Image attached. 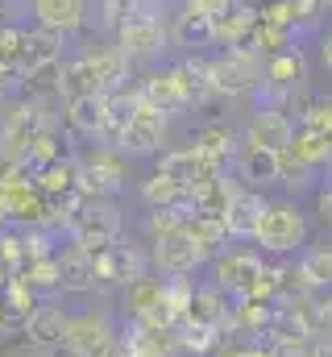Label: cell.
<instances>
[{
	"label": "cell",
	"instance_id": "obj_33",
	"mask_svg": "<svg viewBox=\"0 0 332 357\" xmlns=\"http://www.w3.org/2000/svg\"><path fill=\"white\" fill-rule=\"evenodd\" d=\"M299 125L312 133H324L332 142V96H316V100H299Z\"/></svg>",
	"mask_w": 332,
	"mask_h": 357
},
{
	"label": "cell",
	"instance_id": "obj_43",
	"mask_svg": "<svg viewBox=\"0 0 332 357\" xmlns=\"http://www.w3.org/2000/svg\"><path fill=\"white\" fill-rule=\"evenodd\" d=\"M320 63H324V71L332 75V25L320 33Z\"/></svg>",
	"mask_w": 332,
	"mask_h": 357
},
{
	"label": "cell",
	"instance_id": "obj_29",
	"mask_svg": "<svg viewBox=\"0 0 332 357\" xmlns=\"http://www.w3.org/2000/svg\"><path fill=\"white\" fill-rule=\"evenodd\" d=\"M295 278H299L303 291H329L332 287V245H312V250H303Z\"/></svg>",
	"mask_w": 332,
	"mask_h": 357
},
{
	"label": "cell",
	"instance_id": "obj_14",
	"mask_svg": "<svg viewBox=\"0 0 332 357\" xmlns=\"http://www.w3.org/2000/svg\"><path fill=\"white\" fill-rule=\"evenodd\" d=\"M67 320H71V312H67L63 303H54V299H38V303L29 307V316H25L21 337L42 354V349H50V345H63Z\"/></svg>",
	"mask_w": 332,
	"mask_h": 357
},
{
	"label": "cell",
	"instance_id": "obj_31",
	"mask_svg": "<svg viewBox=\"0 0 332 357\" xmlns=\"http://www.w3.org/2000/svg\"><path fill=\"white\" fill-rule=\"evenodd\" d=\"M170 42L174 46H212V17H199V13L183 8L170 25Z\"/></svg>",
	"mask_w": 332,
	"mask_h": 357
},
{
	"label": "cell",
	"instance_id": "obj_10",
	"mask_svg": "<svg viewBox=\"0 0 332 357\" xmlns=\"http://www.w3.org/2000/svg\"><path fill=\"white\" fill-rule=\"evenodd\" d=\"M29 17L38 29H50L59 38H75L87 29L91 17V0H25Z\"/></svg>",
	"mask_w": 332,
	"mask_h": 357
},
{
	"label": "cell",
	"instance_id": "obj_15",
	"mask_svg": "<svg viewBox=\"0 0 332 357\" xmlns=\"http://www.w3.org/2000/svg\"><path fill=\"white\" fill-rule=\"evenodd\" d=\"M295 137V121L287 116V108H274V104H262L253 116H249V129H246V142L249 146H262V150H274L282 154Z\"/></svg>",
	"mask_w": 332,
	"mask_h": 357
},
{
	"label": "cell",
	"instance_id": "obj_37",
	"mask_svg": "<svg viewBox=\"0 0 332 357\" xmlns=\"http://www.w3.org/2000/svg\"><path fill=\"white\" fill-rule=\"evenodd\" d=\"M21 328H25V312L0 291V337H21Z\"/></svg>",
	"mask_w": 332,
	"mask_h": 357
},
{
	"label": "cell",
	"instance_id": "obj_32",
	"mask_svg": "<svg viewBox=\"0 0 332 357\" xmlns=\"http://www.w3.org/2000/svg\"><path fill=\"white\" fill-rule=\"evenodd\" d=\"M291 33H295V29H287V25H274V21H262V17H257V21H253V29H249L246 46L270 59V54H278V50H287V46H291Z\"/></svg>",
	"mask_w": 332,
	"mask_h": 357
},
{
	"label": "cell",
	"instance_id": "obj_4",
	"mask_svg": "<svg viewBox=\"0 0 332 357\" xmlns=\"http://www.w3.org/2000/svg\"><path fill=\"white\" fill-rule=\"evenodd\" d=\"M75 167H80L75 191L87 195V199H112L125 187V178H129V158L121 150H112V146H87V150H80Z\"/></svg>",
	"mask_w": 332,
	"mask_h": 357
},
{
	"label": "cell",
	"instance_id": "obj_5",
	"mask_svg": "<svg viewBox=\"0 0 332 357\" xmlns=\"http://www.w3.org/2000/svg\"><path fill=\"white\" fill-rule=\"evenodd\" d=\"M262 88V54L249 46H229L208 63V96H229L241 100Z\"/></svg>",
	"mask_w": 332,
	"mask_h": 357
},
{
	"label": "cell",
	"instance_id": "obj_39",
	"mask_svg": "<svg viewBox=\"0 0 332 357\" xmlns=\"http://www.w3.org/2000/svg\"><path fill=\"white\" fill-rule=\"evenodd\" d=\"M125 8H129V0H100V21L108 29H116V21L125 17Z\"/></svg>",
	"mask_w": 332,
	"mask_h": 357
},
{
	"label": "cell",
	"instance_id": "obj_41",
	"mask_svg": "<svg viewBox=\"0 0 332 357\" xmlns=\"http://www.w3.org/2000/svg\"><path fill=\"white\" fill-rule=\"evenodd\" d=\"M316 212H320L324 225H332V183H324V187L316 191Z\"/></svg>",
	"mask_w": 332,
	"mask_h": 357
},
{
	"label": "cell",
	"instance_id": "obj_13",
	"mask_svg": "<svg viewBox=\"0 0 332 357\" xmlns=\"http://www.w3.org/2000/svg\"><path fill=\"white\" fill-rule=\"evenodd\" d=\"M303 84H308V59H303L299 46H287V50H278L262 63V88L266 91L295 96V91H303Z\"/></svg>",
	"mask_w": 332,
	"mask_h": 357
},
{
	"label": "cell",
	"instance_id": "obj_47",
	"mask_svg": "<svg viewBox=\"0 0 332 357\" xmlns=\"http://www.w3.org/2000/svg\"><path fill=\"white\" fill-rule=\"evenodd\" d=\"M237 4H246V8H253V13H257V8H262L266 0H237Z\"/></svg>",
	"mask_w": 332,
	"mask_h": 357
},
{
	"label": "cell",
	"instance_id": "obj_35",
	"mask_svg": "<svg viewBox=\"0 0 332 357\" xmlns=\"http://www.w3.org/2000/svg\"><path fill=\"white\" fill-rule=\"evenodd\" d=\"M183 225H187V212H183V208H150V212H146V233H150V241L179 233Z\"/></svg>",
	"mask_w": 332,
	"mask_h": 357
},
{
	"label": "cell",
	"instance_id": "obj_26",
	"mask_svg": "<svg viewBox=\"0 0 332 357\" xmlns=\"http://www.w3.org/2000/svg\"><path fill=\"white\" fill-rule=\"evenodd\" d=\"M253 21H257V13L246 8V4H233V8H225V13H216V17H212V46H225V50H229V46H246Z\"/></svg>",
	"mask_w": 332,
	"mask_h": 357
},
{
	"label": "cell",
	"instance_id": "obj_17",
	"mask_svg": "<svg viewBox=\"0 0 332 357\" xmlns=\"http://www.w3.org/2000/svg\"><path fill=\"white\" fill-rule=\"evenodd\" d=\"M262 208H266V195H262V191H253V187H237V191L229 195V208H225L229 241H249V237H253Z\"/></svg>",
	"mask_w": 332,
	"mask_h": 357
},
{
	"label": "cell",
	"instance_id": "obj_45",
	"mask_svg": "<svg viewBox=\"0 0 332 357\" xmlns=\"http://www.w3.org/2000/svg\"><path fill=\"white\" fill-rule=\"evenodd\" d=\"M42 357H83V354H75L71 345H50V349H42Z\"/></svg>",
	"mask_w": 332,
	"mask_h": 357
},
{
	"label": "cell",
	"instance_id": "obj_28",
	"mask_svg": "<svg viewBox=\"0 0 332 357\" xmlns=\"http://www.w3.org/2000/svg\"><path fill=\"white\" fill-rule=\"evenodd\" d=\"M287 154L299 162V167H308V171H320V167H329L332 162V142L324 133H312V129H295V137H291V146H287Z\"/></svg>",
	"mask_w": 332,
	"mask_h": 357
},
{
	"label": "cell",
	"instance_id": "obj_27",
	"mask_svg": "<svg viewBox=\"0 0 332 357\" xmlns=\"http://www.w3.org/2000/svg\"><path fill=\"white\" fill-rule=\"evenodd\" d=\"M75 175H80L75 154H63V158L46 162L42 171H33V183L46 199H67V195H75Z\"/></svg>",
	"mask_w": 332,
	"mask_h": 357
},
{
	"label": "cell",
	"instance_id": "obj_16",
	"mask_svg": "<svg viewBox=\"0 0 332 357\" xmlns=\"http://www.w3.org/2000/svg\"><path fill=\"white\" fill-rule=\"evenodd\" d=\"M158 171H163V175H170L174 183H183V187H199V183H212V178L225 175V167L208 162L195 146H183V150H163V154H158Z\"/></svg>",
	"mask_w": 332,
	"mask_h": 357
},
{
	"label": "cell",
	"instance_id": "obj_2",
	"mask_svg": "<svg viewBox=\"0 0 332 357\" xmlns=\"http://www.w3.org/2000/svg\"><path fill=\"white\" fill-rule=\"evenodd\" d=\"M257 245L262 258H287V254H299L303 241H308V216L299 212L295 199H266L262 216H257V229L249 237Z\"/></svg>",
	"mask_w": 332,
	"mask_h": 357
},
{
	"label": "cell",
	"instance_id": "obj_36",
	"mask_svg": "<svg viewBox=\"0 0 332 357\" xmlns=\"http://www.w3.org/2000/svg\"><path fill=\"white\" fill-rule=\"evenodd\" d=\"M287 13H291V25H316L320 13H324V0H287Z\"/></svg>",
	"mask_w": 332,
	"mask_h": 357
},
{
	"label": "cell",
	"instance_id": "obj_34",
	"mask_svg": "<svg viewBox=\"0 0 332 357\" xmlns=\"http://www.w3.org/2000/svg\"><path fill=\"white\" fill-rule=\"evenodd\" d=\"M191 295H195V282L191 278H166V312H170V324H183L187 320Z\"/></svg>",
	"mask_w": 332,
	"mask_h": 357
},
{
	"label": "cell",
	"instance_id": "obj_42",
	"mask_svg": "<svg viewBox=\"0 0 332 357\" xmlns=\"http://www.w3.org/2000/svg\"><path fill=\"white\" fill-rule=\"evenodd\" d=\"M13 91H17V71H13L8 63H0V104H4Z\"/></svg>",
	"mask_w": 332,
	"mask_h": 357
},
{
	"label": "cell",
	"instance_id": "obj_46",
	"mask_svg": "<svg viewBox=\"0 0 332 357\" xmlns=\"http://www.w3.org/2000/svg\"><path fill=\"white\" fill-rule=\"evenodd\" d=\"M320 316H324V324L332 328V295L329 299H320Z\"/></svg>",
	"mask_w": 332,
	"mask_h": 357
},
{
	"label": "cell",
	"instance_id": "obj_44",
	"mask_svg": "<svg viewBox=\"0 0 332 357\" xmlns=\"http://www.w3.org/2000/svg\"><path fill=\"white\" fill-rule=\"evenodd\" d=\"M96 357H129V349H125V341H121V337H112V341H108Z\"/></svg>",
	"mask_w": 332,
	"mask_h": 357
},
{
	"label": "cell",
	"instance_id": "obj_23",
	"mask_svg": "<svg viewBox=\"0 0 332 357\" xmlns=\"http://www.w3.org/2000/svg\"><path fill=\"white\" fill-rule=\"evenodd\" d=\"M191 146H195L208 162H216V167H229V162L237 158V133H233V125H225V121H208V125H199Z\"/></svg>",
	"mask_w": 332,
	"mask_h": 357
},
{
	"label": "cell",
	"instance_id": "obj_6",
	"mask_svg": "<svg viewBox=\"0 0 332 357\" xmlns=\"http://www.w3.org/2000/svg\"><path fill=\"white\" fill-rule=\"evenodd\" d=\"M262 270H266V258L257 250H225L220 258H212V282L229 299H257Z\"/></svg>",
	"mask_w": 332,
	"mask_h": 357
},
{
	"label": "cell",
	"instance_id": "obj_12",
	"mask_svg": "<svg viewBox=\"0 0 332 357\" xmlns=\"http://www.w3.org/2000/svg\"><path fill=\"white\" fill-rule=\"evenodd\" d=\"M112 337H116V320L108 312H71L67 333H63V345H71L83 357H96Z\"/></svg>",
	"mask_w": 332,
	"mask_h": 357
},
{
	"label": "cell",
	"instance_id": "obj_50",
	"mask_svg": "<svg viewBox=\"0 0 332 357\" xmlns=\"http://www.w3.org/2000/svg\"><path fill=\"white\" fill-rule=\"evenodd\" d=\"M329 167H332V162H329Z\"/></svg>",
	"mask_w": 332,
	"mask_h": 357
},
{
	"label": "cell",
	"instance_id": "obj_24",
	"mask_svg": "<svg viewBox=\"0 0 332 357\" xmlns=\"http://www.w3.org/2000/svg\"><path fill=\"white\" fill-rule=\"evenodd\" d=\"M233 312V299L216 287V282H199L195 295H191V307H187V320L191 324H212V328H225Z\"/></svg>",
	"mask_w": 332,
	"mask_h": 357
},
{
	"label": "cell",
	"instance_id": "obj_48",
	"mask_svg": "<svg viewBox=\"0 0 332 357\" xmlns=\"http://www.w3.org/2000/svg\"><path fill=\"white\" fill-rule=\"evenodd\" d=\"M4 225H8V220H4V212H0V229H4Z\"/></svg>",
	"mask_w": 332,
	"mask_h": 357
},
{
	"label": "cell",
	"instance_id": "obj_3",
	"mask_svg": "<svg viewBox=\"0 0 332 357\" xmlns=\"http://www.w3.org/2000/svg\"><path fill=\"white\" fill-rule=\"evenodd\" d=\"M116 50L129 59V63H146V59H158L166 46H170V29L163 25V17L154 13L150 0H129L125 17L116 21Z\"/></svg>",
	"mask_w": 332,
	"mask_h": 357
},
{
	"label": "cell",
	"instance_id": "obj_40",
	"mask_svg": "<svg viewBox=\"0 0 332 357\" xmlns=\"http://www.w3.org/2000/svg\"><path fill=\"white\" fill-rule=\"evenodd\" d=\"M216 357H274L270 345H237V349H220Z\"/></svg>",
	"mask_w": 332,
	"mask_h": 357
},
{
	"label": "cell",
	"instance_id": "obj_18",
	"mask_svg": "<svg viewBox=\"0 0 332 357\" xmlns=\"http://www.w3.org/2000/svg\"><path fill=\"white\" fill-rule=\"evenodd\" d=\"M54 262H59V291H71V295H87L96 291V274H91V254L67 241L54 250Z\"/></svg>",
	"mask_w": 332,
	"mask_h": 357
},
{
	"label": "cell",
	"instance_id": "obj_30",
	"mask_svg": "<svg viewBox=\"0 0 332 357\" xmlns=\"http://www.w3.org/2000/svg\"><path fill=\"white\" fill-rule=\"evenodd\" d=\"M183 199H187V187L163 175L158 167H154L150 178H142V204L146 208H183Z\"/></svg>",
	"mask_w": 332,
	"mask_h": 357
},
{
	"label": "cell",
	"instance_id": "obj_22",
	"mask_svg": "<svg viewBox=\"0 0 332 357\" xmlns=\"http://www.w3.org/2000/svg\"><path fill=\"white\" fill-rule=\"evenodd\" d=\"M63 42L59 33L50 29H25V42H21V59H17V75L33 71V67H46V63H63Z\"/></svg>",
	"mask_w": 332,
	"mask_h": 357
},
{
	"label": "cell",
	"instance_id": "obj_49",
	"mask_svg": "<svg viewBox=\"0 0 332 357\" xmlns=\"http://www.w3.org/2000/svg\"><path fill=\"white\" fill-rule=\"evenodd\" d=\"M324 8H332V0H324Z\"/></svg>",
	"mask_w": 332,
	"mask_h": 357
},
{
	"label": "cell",
	"instance_id": "obj_9",
	"mask_svg": "<svg viewBox=\"0 0 332 357\" xmlns=\"http://www.w3.org/2000/svg\"><path fill=\"white\" fill-rule=\"evenodd\" d=\"M163 146H166V112H158L154 104H146L142 91H137V108H133L116 150L125 158H150V154H163Z\"/></svg>",
	"mask_w": 332,
	"mask_h": 357
},
{
	"label": "cell",
	"instance_id": "obj_25",
	"mask_svg": "<svg viewBox=\"0 0 332 357\" xmlns=\"http://www.w3.org/2000/svg\"><path fill=\"white\" fill-rule=\"evenodd\" d=\"M225 345V328H212V324H174V354L187 357H216Z\"/></svg>",
	"mask_w": 332,
	"mask_h": 357
},
{
	"label": "cell",
	"instance_id": "obj_19",
	"mask_svg": "<svg viewBox=\"0 0 332 357\" xmlns=\"http://www.w3.org/2000/svg\"><path fill=\"white\" fill-rule=\"evenodd\" d=\"M104 112H108V96H80V100H67L63 121H67L71 137H80V142H100Z\"/></svg>",
	"mask_w": 332,
	"mask_h": 357
},
{
	"label": "cell",
	"instance_id": "obj_11",
	"mask_svg": "<svg viewBox=\"0 0 332 357\" xmlns=\"http://www.w3.org/2000/svg\"><path fill=\"white\" fill-rule=\"evenodd\" d=\"M199 266L204 262H199V254H195V245H191V237L183 229L170 233V237L150 241V270L158 278H191Z\"/></svg>",
	"mask_w": 332,
	"mask_h": 357
},
{
	"label": "cell",
	"instance_id": "obj_7",
	"mask_svg": "<svg viewBox=\"0 0 332 357\" xmlns=\"http://www.w3.org/2000/svg\"><path fill=\"white\" fill-rule=\"evenodd\" d=\"M116 295H121V316L125 320L154 324V328H174L170 312H166V278H158L154 270L133 278V282H125Z\"/></svg>",
	"mask_w": 332,
	"mask_h": 357
},
{
	"label": "cell",
	"instance_id": "obj_8",
	"mask_svg": "<svg viewBox=\"0 0 332 357\" xmlns=\"http://www.w3.org/2000/svg\"><path fill=\"white\" fill-rule=\"evenodd\" d=\"M91 274H96V287L100 291H121L125 282L150 274V254H142L137 245H125L116 237V241H108L104 250L91 254Z\"/></svg>",
	"mask_w": 332,
	"mask_h": 357
},
{
	"label": "cell",
	"instance_id": "obj_38",
	"mask_svg": "<svg viewBox=\"0 0 332 357\" xmlns=\"http://www.w3.org/2000/svg\"><path fill=\"white\" fill-rule=\"evenodd\" d=\"M237 0H183V8L187 13H199V17H216V13H225V8H233Z\"/></svg>",
	"mask_w": 332,
	"mask_h": 357
},
{
	"label": "cell",
	"instance_id": "obj_20",
	"mask_svg": "<svg viewBox=\"0 0 332 357\" xmlns=\"http://www.w3.org/2000/svg\"><path fill=\"white\" fill-rule=\"evenodd\" d=\"M233 162H237L241 187H253V191H262V187L278 183V154H274V150H262V146H249V142H241Z\"/></svg>",
	"mask_w": 332,
	"mask_h": 357
},
{
	"label": "cell",
	"instance_id": "obj_1",
	"mask_svg": "<svg viewBox=\"0 0 332 357\" xmlns=\"http://www.w3.org/2000/svg\"><path fill=\"white\" fill-rule=\"evenodd\" d=\"M137 91L158 112H179V108L204 104L208 100V59H187V63H174L163 71H150Z\"/></svg>",
	"mask_w": 332,
	"mask_h": 357
},
{
	"label": "cell",
	"instance_id": "obj_21",
	"mask_svg": "<svg viewBox=\"0 0 332 357\" xmlns=\"http://www.w3.org/2000/svg\"><path fill=\"white\" fill-rule=\"evenodd\" d=\"M183 233L191 237L199 262H212V258H220V254L229 250V229H225L220 216H199V212H191L187 225H183Z\"/></svg>",
	"mask_w": 332,
	"mask_h": 357
}]
</instances>
